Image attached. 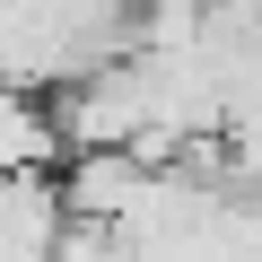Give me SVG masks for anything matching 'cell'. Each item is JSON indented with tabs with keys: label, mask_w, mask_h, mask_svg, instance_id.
Returning <instances> with one entry per match:
<instances>
[{
	"label": "cell",
	"mask_w": 262,
	"mask_h": 262,
	"mask_svg": "<svg viewBox=\"0 0 262 262\" xmlns=\"http://www.w3.org/2000/svg\"><path fill=\"white\" fill-rule=\"evenodd\" d=\"M61 114L27 88H0V184H27V175H53L61 166Z\"/></svg>",
	"instance_id": "cell-3"
},
{
	"label": "cell",
	"mask_w": 262,
	"mask_h": 262,
	"mask_svg": "<svg viewBox=\"0 0 262 262\" xmlns=\"http://www.w3.org/2000/svg\"><path fill=\"white\" fill-rule=\"evenodd\" d=\"M149 166L140 158H122V149H96V158H70V175H61V210H70V227H131L140 219V201H149Z\"/></svg>",
	"instance_id": "cell-1"
},
{
	"label": "cell",
	"mask_w": 262,
	"mask_h": 262,
	"mask_svg": "<svg viewBox=\"0 0 262 262\" xmlns=\"http://www.w3.org/2000/svg\"><path fill=\"white\" fill-rule=\"evenodd\" d=\"M70 236L61 210V175H27V184H0V262H53Z\"/></svg>",
	"instance_id": "cell-2"
}]
</instances>
